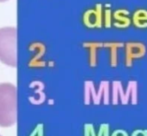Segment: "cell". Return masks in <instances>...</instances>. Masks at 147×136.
Instances as JSON below:
<instances>
[{
  "instance_id": "8fae6325",
  "label": "cell",
  "mask_w": 147,
  "mask_h": 136,
  "mask_svg": "<svg viewBox=\"0 0 147 136\" xmlns=\"http://www.w3.org/2000/svg\"><path fill=\"white\" fill-rule=\"evenodd\" d=\"M0 136H2V135H1V134H0Z\"/></svg>"
},
{
  "instance_id": "7a4b0ae2",
  "label": "cell",
  "mask_w": 147,
  "mask_h": 136,
  "mask_svg": "<svg viewBox=\"0 0 147 136\" xmlns=\"http://www.w3.org/2000/svg\"><path fill=\"white\" fill-rule=\"evenodd\" d=\"M0 62L10 67L18 64L17 29L14 27L0 29Z\"/></svg>"
},
{
  "instance_id": "52a82bcc",
  "label": "cell",
  "mask_w": 147,
  "mask_h": 136,
  "mask_svg": "<svg viewBox=\"0 0 147 136\" xmlns=\"http://www.w3.org/2000/svg\"><path fill=\"white\" fill-rule=\"evenodd\" d=\"M124 95L125 91L120 81H114L113 83V103L118 104L120 99L121 103H124Z\"/></svg>"
},
{
  "instance_id": "6da1fadb",
  "label": "cell",
  "mask_w": 147,
  "mask_h": 136,
  "mask_svg": "<svg viewBox=\"0 0 147 136\" xmlns=\"http://www.w3.org/2000/svg\"><path fill=\"white\" fill-rule=\"evenodd\" d=\"M17 119V89L11 83H0V127H12Z\"/></svg>"
},
{
  "instance_id": "3957f363",
  "label": "cell",
  "mask_w": 147,
  "mask_h": 136,
  "mask_svg": "<svg viewBox=\"0 0 147 136\" xmlns=\"http://www.w3.org/2000/svg\"><path fill=\"white\" fill-rule=\"evenodd\" d=\"M147 51L144 43L140 42H128L125 43V66H132L134 59H139L145 55Z\"/></svg>"
},
{
  "instance_id": "9c48e42d",
  "label": "cell",
  "mask_w": 147,
  "mask_h": 136,
  "mask_svg": "<svg viewBox=\"0 0 147 136\" xmlns=\"http://www.w3.org/2000/svg\"><path fill=\"white\" fill-rule=\"evenodd\" d=\"M131 136H147V129H144V130H141V129H138V130H135Z\"/></svg>"
},
{
  "instance_id": "ba28073f",
  "label": "cell",
  "mask_w": 147,
  "mask_h": 136,
  "mask_svg": "<svg viewBox=\"0 0 147 136\" xmlns=\"http://www.w3.org/2000/svg\"><path fill=\"white\" fill-rule=\"evenodd\" d=\"M124 44L122 43H113V49H112V65L113 66H117V62H118V57H117V48L123 46Z\"/></svg>"
},
{
  "instance_id": "8992f818",
  "label": "cell",
  "mask_w": 147,
  "mask_h": 136,
  "mask_svg": "<svg viewBox=\"0 0 147 136\" xmlns=\"http://www.w3.org/2000/svg\"><path fill=\"white\" fill-rule=\"evenodd\" d=\"M132 23L138 28H147V11L144 9L137 10L132 15Z\"/></svg>"
},
{
  "instance_id": "30bf717a",
  "label": "cell",
  "mask_w": 147,
  "mask_h": 136,
  "mask_svg": "<svg viewBox=\"0 0 147 136\" xmlns=\"http://www.w3.org/2000/svg\"><path fill=\"white\" fill-rule=\"evenodd\" d=\"M8 0H0V2H6Z\"/></svg>"
},
{
  "instance_id": "5b68a950",
  "label": "cell",
  "mask_w": 147,
  "mask_h": 136,
  "mask_svg": "<svg viewBox=\"0 0 147 136\" xmlns=\"http://www.w3.org/2000/svg\"><path fill=\"white\" fill-rule=\"evenodd\" d=\"M129 12L125 9H119L114 12V19L117 23H114L115 26L119 28H126L131 24V19L128 17Z\"/></svg>"
},
{
  "instance_id": "277c9868",
  "label": "cell",
  "mask_w": 147,
  "mask_h": 136,
  "mask_svg": "<svg viewBox=\"0 0 147 136\" xmlns=\"http://www.w3.org/2000/svg\"><path fill=\"white\" fill-rule=\"evenodd\" d=\"M131 101L132 105L138 104V82L131 80L129 81L127 84V88L125 91L124 95V105L127 104Z\"/></svg>"
}]
</instances>
